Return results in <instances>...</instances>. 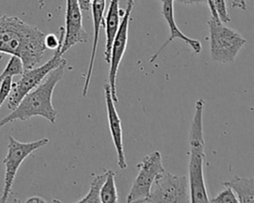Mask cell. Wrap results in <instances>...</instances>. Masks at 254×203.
<instances>
[{
	"label": "cell",
	"mask_w": 254,
	"mask_h": 203,
	"mask_svg": "<svg viewBox=\"0 0 254 203\" xmlns=\"http://www.w3.org/2000/svg\"><path fill=\"white\" fill-rule=\"evenodd\" d=\"M66 63H63L53 69L39 85L28 92L17 107L0 120V129L16 120L26 121L34 116L44 117L50 123L55 124L58 112L53 106L52 96L55 87L64 76Z\"/></svg>",
	"instance_id": "cell-2"
},
{
	"label": "cell",
	"mask_w": 254,
	"mask_h": 203,
	"mask_svg": "<svg viewBox=\"0 0 254 203\" xmlns=\"http://www.w3.org/2000/svg\"><path fill=\"white\" fill-rule=\"evenodd\" d=\"M25 202L27 203H32V202H47L44 198L40 197V196H32L30 198H28Z\"/></svg>",
	"instance_id": "cell-25"
},
{
	"label": "cell",
	"mask_w": 254,
	"mask_h": 203,
	"mask_svg": "<svg viewBox=\"0 0 254 203\" xmlns=\"http://www.w3.org/2000/svg\"><path fill=\"white\" fill-rule=\"evenodd\" d=\"M209 202H214V203H238V199L236 198L234 192L229 187H225V189L220 191L215 197H213L212 199H209Z\"/></svg>",
	"instance_id": "cell-19"
},
{
	"label": "cell",
	"mask_w": 254,
	"mask_h": 203,
	"mask_svg": "<svg viewBox=\"0 0 254 203\" xmlns=\"http://www.w3.org/2000/svg\"><path fill=\"white\" fill-rule=\"evenodd\" d=\"M24 72V65L21 58L17 55H11L9 58L6 67L0 74V80L7 76H14V75H22Z\"/></svg>",
	"instance_id": "cell-18"
},
{
	"label": "cell",
	"mask_w": 254,
	"mask_h": 203,
	"mask_svg": "<svg viewBox=\"0 0 254 203\" xmlns=\"http://www.w3.org/2000/svg\"><path fill=\"white\" fill-rule=\"evenodd\" d=\"M104 96L106 102V109H107V119H108V126L110 130V135L116 150L117 153V164L119 168L125 169L127 168V162L124 153L123 148V137H122V126H121V119L117 113L115 108V103L111 97V90L108 83L104 84Z\"/></svg>",
	"instance_id": "cell-11"
},
{
	"label": "cell",
	"mask_w": 254,
	"mask_h": 203,
	"mask_svg": "<svg viewBox=\"0 0 254 203\" xmlns=\"http://www.w3.org/2000/svg\"><path fill=\"white\" fill-rule=\"evenodd\" d=\"M213 3H214L215 12L218 16V19L224 24L230 22L231 18H230L229 13H228L226 0H213Z\"/></svg>",
	"instance_id": "cell-20"
},
{
	"label": "cell",
	"mask_w": 254,
	"mask_h": 203,
	"mask_svg": "<svg viewBox=\"0 0 254 203\" xmlns=\"http://www.w3.org/2000/svg\"><path fill=\"white\" fill-rule=\"evenodd\" d=\"M204 101L199 98L195 102L194 114L190 129V160L189 187L190 198L192 203L209 202L203 176L204 139L202 126V112Z\"/></svg>",
	"instance_id": "cell-3"
},
{
	"label": "cell",
	"mask_w": 254,
	"mask_h": 203,
	"mask_svg": "<svg viewBox=\"0 0 254 203\" xmlns=\"http://www.w3.org/2000/svg\"><path fill=\"white\" fill-rule=\"evenodd\" d=\"M87 41V33L84 31L82 26V14L78 1L66 0L64 40L60 50H56V51L63 55L74 45L79 43H86Z\"/></svg>",
	"instance_id": "cell-10"
},
{
	"label": "cell",
	"mask_w": 254,
	"mask_h": 203,
	"mask_svg": "<svg viewBox=\"0 0 254 203\" xmlns=\"http://www.w3.org/2000/svg\"><path fill=\"white\" fill-rule=\"evenodd\" d=\"M106 7V0H90V11L92 15V22H93V42H92V49H91V54H90V60L86 72L85 81L82 88V96L85 97L88 92L90 80H91V74L93 70L94 65V59H95V53L97 50V44L99 39V33L101 26L104 25V11Z\"/></svg>",
	"instance_id": "cell-13"
},
{
	"label": "cell",
	"mask_w": 254,
	"mask_h": 203,
	"mask_svg": "<svg viewBox=\"0 0 254 203\" xmlns=\"http://www.w3.org/2000/svg\"><path fill=\"white\" fill-rule=\"evenodd\" d=\"M138 174L135 177L129 193L127 194L126 201L144 202L149 195L151 186L155 178L162 173L165 168L162 163V155L158 151L147 154L138 164Z\"/></svg>",
	"instance_id": "cell-8"
},
{
	"label": "cell",
	"mask_w": 254,
	"mask_h": 203,
	"mask_svg": "<svg viewBox=\"0 0 254 203\" xmlns=\"http://www.w3.org/2000/svg\"><path fill=\"white\" fill-rule=\"evenodd\" d=\"M8 151L3 163L5 165V175H4V187L3 192L0 197V202H7L15 181L17 171L24 161L33 152L45 147L50 143L48 138L40 139L34 142L22 143L14 139L12 136L8 137Z\"/></svg>",
	"instance_id": "cell-6"
},
{
	"label": "cell",
	"mask_w": 254,
	"mask_h": 203,
	"mask_svg": "<svg viewBox=\"0 0 254 203\" xmlns=\"http://www.w3.org/2000/svg\"><path fill=\"white\" fill-rule=\"evenodd\" d=\"M207 25L209 28L211 59L219 63L233 62L246 44V40L238 32L225 26L219 20L210 18Z\"/></svg>",
	"instance_id": "cell-4"
},
{
	"label": "cell",
	"mask_w": 254,
	"mask_h": 203,
	"mask_svg": "<svg viewBox=\"0 0 254 203\" xmlns=\"http://www.w3.org/2000/svg\"><path fill=\"white\" fill-rule=\"evenodd\" d=\"M134 7V0H127L126 8L123 13V18L120 22L118 31L115 35V38L112 42L111 51H110V59H109V73H108V84L111 90V97L114 103L118 102L117 88H116V78L118 68L121 62V59L125 53V50L128 42V27L131 12Z\"/></svg>",
	"instance_id": "cell-9"
},
{
	"label": "cell",
	"mask_w": 254,
	"mask_h": 203,
	"mask_svg": "<svg viewBox=\"0 0 254 203\" xmlns=\"http://www.w3.org/2000/svg\"><path fill=\"white\" fill-rule=\"evenodd\" d=\"M1 59H2V55H0V60H1Z\"/></svg>",
	"instance_id": "cell-26"
},
{
	"label": "cell",
	"mask_w": 254,
	"mask_h": 203,
	"mask_svg": "<svg viewBox=\"0 0 254 203\" xmlns=\"http://www.w3.org/2000/svg\"><path fill=\"white\" fill-rule=\"evenodd\" d=\"M224 187H229L238 199V203L254 202V179L252 177L234 176L231 180L223 182Z\"/></svg>",
	"instance_id": "cell-15"
},
{
	"label": "cell",
	"mask_w": 254,
	"mask_h": 203,
	"mask_svg": "<svg viewBox=\"0 0 254 203\" xmlns=\"http://www.w3.org/2000/svg\"><path fill=\"white\" fill-rule=\"evenodd\" d=\"M178 1L185 4V5H193V4H199V3H206V0H178Z\"/></svg>",
	"instance_id": "cell-24"
},
{
	"label": "cell",
	"mask_w": 254,
	"mask_h": 203,
	"mask_svg": "<svg viewBox=\"0 0 254 203\" xmlns=\"http://www.w3.org/2000/svg\"><path fill=\"white\" fill-rule=\"evenodd\" d=\"M77 1L81 11L83 12L90 11V0H77Z\"/></svg>",
	"instance_id": "cell-23"
},
{
	"label": "cell",
	"mask_w": 254,
	"mask_h": 203,
	"mask_svg": "<svg viewBox=\"0 0 254 203\" xmlns=\"http://www.w3.org/2000/svg\"><path fill=\"white\" fill-rule=\"evenodd\" d=\"M160 1H161V2H163V1H164V0H160Z\"/></svg>",
	"instance_id": "cell-27"
},
{
	"label": "cell",
	"mask_w": 254,
	"mask_h": 203,
	"mask_svg": "<svg viewBox=\"0 0 254 203\" xmlns=\"http://www.w3.org/2000/svg\"><path fill=\"white\" fill-rule=\"evenodd\" d=\"M231 6L233 8H239L241 10L246 9V0H232Z\"/></svg>",
	"instance_id": "cell-22"
},
{
	"label": "cell",
	"mask_w": 254,
	"mask_h": 203,
	"mask_svg": "<svg viewBox=\"0 0 254 203\" xmlns=\"http://www.w3.org/2000/svg\"><path fill=\"white\" fill-rule=\"evenodd\" d=\"M65 62H67L66 59L63 58L62 55L55 51L54 55L44 64L40 66L37 65L33 68L24 69L21 79L15 83H12V89L7 98L8 109H15L28 92L39 85L53 69Z\"/></svg>",
	"instance_id": "cell-7"
},
{
	"label": "cell",
	"mask_w": 254,
	"mask_h": 203,
	"mask_svg": "<svg viewBox=\"0 0 254 203\" xmlns=\"http://www.w3.org/2000/svg\"><path fill=\"white\" fill-rule=\"evenodd\" d=\"M123 13L124 11L119 8V0H110L109 7L104 19V26H105L104 59L106 62H109L112 42L115 38V35L118 31V28L121 22L120 16L123 15Z\"/></svg>",
	"instance_id": "cell-14"
},
{
	"label": "cell",
	"mask_w": 254,
	"mask_h": 203,
	"mask_svg": "<svg viewBox=\"0 0 254 203\" xmlns=\"http://www.w3.org/2000/svg\"><path fill=\"white\" fill-rule=\"evenodd\" d=\"M162 15L165 18L166 22L168 23V26L170 28V37L169 39L162 45V47L150 57L149 62L152 63L156 60V58L159 56V54L163 51V50L174 40L179 39L182 40L183 42H185L186 44H188L191 50L195 52V53H199L202 50V46L201 43L197 40L194 39H190V37L186 36L177 26L176 21H175V16H174V0H164L162 2Z\"/></svg>",
	"instance_id": "cell-12"
},
{
	"label": "cell",
	"mask_w": 254,
	"mask_h": 203,
	"mask_svg": "<svg viewBox=\"0 0 254 203\" xmlns=\"http://www.w3.org/2000/svg\"><path fill=\"white\" fill-rule=\"evenodd\" d=\"M100 202L110 203L118 201V194L115 184V172L111 169H106V178L100 189Z\"/></svg>",
	"instance_id": "cell-16"
},
{
	"label": "cell",
	"mask_w": 254,
	"mask_h": 203,
	"mask_svg": "<svg viewBox=\"0 0 254 203\" xmlns=\"http://www.w3.org/2000/svg\"><path fill=\"white\" fill-rule=\"evenodd\" d=\"M12 77L7 76L0 80V106L8 98L12 89Z\"/></svg>",
	"instance_id": "cell-21"
},
{
	"label": "cell",
	"mask_w": 254,
	"mask_h": 203,
	"mask_svg": "<svg viewBox=\"0 0 254 203\" xmlns=\"http://www.w3.org/2000/svg\"><path fill=\"white\" fill-rule=\"evenodd\" d=\"M145 203H189L190 187L186 175H174L166 170L154 180Z\"/></svg>",
	"instance_id": "cell-5"
},
{
	"label": "cell",
	"mask_w": 254,
	"mask_h": 203,
	"mask_svg": "<svg viewBox=\"0 0 254 203\" xmlns=\"http://www.w3.org/2000/svg\"><path fill=\"white\" fill-rule=\"evenodd\" d=\"M106 178V170L101 174H95L92 177L89 191L86 193V195L78 200L77 202H90V203H99L100 202V189L102 187V184Z\"/></svg>",
	"instance_id": "cell-17"
},
{
	"label": "cell",
	"mask_w": 254,
	"mask_h": 203,
	"mask_svg": "<svg viewBox=\"0 0 254 203\" xmlns=\"http://www.w3.org/2000/svg\"><path fill=\"white\" fill-rule=\"evenodd\" d=\"M45 34L16 16H0V52L17 55L24 69L37 66L46 51Z\"/></svg>",
	"instance_id": "cell-1"
}]
</instances>
